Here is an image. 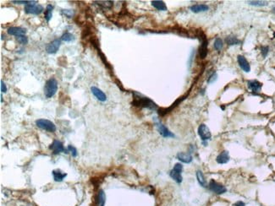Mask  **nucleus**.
Wrapping results in <instances>:
<instances>
[{
    "mask_svg": "<svg viewBox=\"0 0 275 206\" xmlns=\"http://www.w3.org/2000/svg\"><path fill=\"white\" fill-rule=\"evenodd\" d=\"M268 52H269V47H266V46H264V47H261V52H262V55L263 58H266L267 55L268 54Z\"/></svg>",
    "mask_w": 275,
    "mask_h": 206,
    "instance_id": "31",
    "label": "nucleus"
},
{
    "mask_svg": "<svg viewBox=\"0 0 275 206\" xmlns=\"http://www.w3.org/2000/svg\"><path fill=\"white\" fill-rule=\"evenodd\" d=\"M53 9H54V7L51 5V4H48V5L47 6V8H46V12H45V20H46L48 22H49L50 20L52 19V15H53Z\"/></svg>",
    "mask_w": 275,
    "mask_h": 206,
    "instance_id": "24",
    "label": "nucleus"
},
{
    "mask_svg": "<svg viewBox=\"0 0 275 206\" xmlns=\"http://www.w3.org/2000/svg\"><path fill=\"white\" fill-rule=\"evenodd\" d=\"M62 13H63V14H65V15L68 17V18H71L72 15H73V11H71V10H69V9L63 10Z\"/></svg>",
    "mask_w": 275,
    "mask_h": 206,
    "instance_id": "34",
    "label": "nucleus"
},
{
    "mask_svg": "<svg viewBox=\"0 0 275 206\" xmlns=\"http://www.w3.org/2000/svg\"><path fill=\"white\" fill-rule=\"evenodd\" d=\"M61 41H65V42H70L73 40H75L74 36L70 32H65L62 36H61Z\"/></svg>",
    "mask_w": 275,
    "mask_h": 206,
    "instance_id": "26",
    "label": "nucleus"
},
{
    "mask_svg": "<svg viewBox=\"0 0 275 206\" xmlns=\"http://www.w3.org/2000/svg\"><path fill=\"white\" fill-rule=\"evenodd\" d=\"M49 149L53 151V153L54 155H58V154H59L61 152H64V153H68L69 152L68 150L65 149L63 143L60 142L59 140H57V139L54 140L53 144L49 146Z\"/></svg>",
    "mask_w": 275,
    "mask_h": 206,
    "instance_id": "9",
    "label": "nucleus"
},
{
    "mask_svg": "<svg viewBox=\"0 0 275 206\" xmlns=\"http://www.w3.org/2000/svg\"><path fill=\"white\" fill-rule=\"evenodd\" d=\"M7 87H6V84L3 80H1V92L2 93H6L7 92Z\"/></svg>",
    "mask_w": 275,
    "mask_h": 206,
    "instance_id": "35",
    "label": "nucleus"
},
{
    "mask_svg": "<svg viewBox=\"0 0 275 206\" xmlns=\"http://www.w3.org/2000/svg\"><path fill=\"white\" fill-rule=\"evenodd\" d=\"M36 125L38 128H42L43 130L48 131L51 133H54L56 131V126L54 123L48 119H38L36 121Z\"/></svg>",
    "mask_w": 275,
    "mask_h": 206,
    "instance_id": "5",
    "label": "nucleus"
},
{
    "mask_svg": "<svg viewBox=\"0 0 275 206\" xmlns=\"http://www.w3.org/2000/svg\"><path fill=\"white\" fill-rule=\"evenodd\" d=\"M208 189L211 192H213L215 194H224L227 192V189L225 186H224L223 184L219 183L218 182H216L214 180H211L208 184Z\"/></svg>",
    "mask_w": 275,
    "mask_h": 206,
    "instance_id": "6",
    "label": "nucleus"
},
{
    "mask_svg": "<svg viewBox=\"0 0 275 206\" xmlns=\"http://www.w3.org/2000/svg\"><path fill=\"white\" fill-rule=\"evenodd\" d=\"M37 1H32L31 4L25 6V12L26 14L35 15H38L40 14H42L44 10L43 7L40 4H37Z\"/></svg>",
    "mask_w": 275,
    "mask_h": 206,
    "instance_id": "4",
    "label": "nucleus"
},
{
    "mask_svg": "<svg viewBox=\"0 0 275 206\" xmlns=\"http://www.w3.org/2000/svg\"><path fill=\"white\" fill-rule=\"evenodd\" d=\"M177 159L180 161V162H183V163H186L189 164L193 161L192 156L191 155V153H185V152H179L177 154Z\"/></svg>",
    "mask_w": 275,
    "mask_h": 206,
    "instance_id": "13",
    "label": "nucleus"
},
{
    "mask_svg": "<svg viewBox=\"0 0 275 206\" xmlns=\"http://www.w3.org/2000/svg\"><path fill=\"white\" fill-rule=\"evenodd\" d=\"M234 206H246V204L243 201H237L236 203L234 204Z\"/></svg>",
    "mask_w": 275,
    "mask_h": 206,
    "instance_id": "36",
    "label": "nucleus"
},
{
    "mask_svg": "<svg viewBox=\"0 0 275 206\" xmlns=\"http://www.w3.org/2000/svg\"><path fill=\"white\" fill-rule=\"evenodd\" d=\"M274 36H275V33H274Z\"/></svg>",
    "mask_w": 275,
    "mask_h": 206,
    "instance_id": "39",
    "label": "nucleus"
},
{
    "mask_svg": "<svg viewBox=\"0 0 275 206\" xmlns=\"http://www.w3.org/2000/svg\"><path fill=\"white\" fill-rule=\"evenodd\" d=\"M32 2V1H12V3L16 4H26V5L31 4Z\"/></svg>",
    "mask_w": 275,
    "mask_h": 206,
    "instance_id": "33",
    "label": "nucleus"
},
{
    "mask_svg": "<svg viewBox=\"0 0 275 206\" xmlns=\"http://www.w3.org/2000/svg\"><path fill=\"white\" fill-rule=\"evenodd\" d=\"M247 86L249 89L252 91L253 93H258L261 91L263 84L259 82L258 80H249L247 82Z\"/></svg>",
    "mask_w": 275,
    "mask_h": 206,
    "instance_id": "12",
    "label": "nucleus"
},
{
    "mask_svg": "<svg viewBox=\"0 0 275 206\" xmlns=\"http://www.w3.org/2000/svg\"><path fill=\"white\" fill-rule=\"evenodd\" d=\"M199 54L202 58H205L208 54V41L206 39L205 36L202 37V41L199 48Z\"/></svg>",
    "mask_w": 275,
    "mask_h": 206,
    "instance_id": "17",
    "label": "nucleus"
},
{
    "mask_svg": "<svg viewBox=\"0 0 275 206\" xmlns=\"http://www.w3.org/2000/svg\"><path fill=\"white\" fill-rule=\"evenodd\" d=\"M182 172H183V166H182L181 163H176L173 167V169L170 171L169 176H170L171 178L173 179L174 181H175L177 183L180 184L183 181V178H182L181 175Z\"/></svg>",
    "mask_w": 275,
    "mask_h": 206,
    "instance_id": "3",
    "label": "nucleus"
},
{
    "mask_svg": "<svg viewBox=\"0 0 275 206\" xmlns=\"http://www.w3.org/2000/svg\"><path fill=\"white\" fill-rule=\"evenodd\" d=\"M94 3L97 4H98V5L101 6V7L106 8V9H109V8H111V7L113 6V4H114V2H112V1H96V2H94Z\"/></svg>",
    "mask_w": 275,
    "mask_h": 206,
    "instance_id": "25",
    "label": "nucleus"
},
{
    "mask_svg": "<svg viewBox=\"0 0 275 206\" xmlns=\"http://www.w3.org/2000/svg\"><path fill=\"white\" fill-rule=\"evenodd\" d=\"M1 102H3V95H1Z\"/></svg>",
    "mask_w": 275,
    "mask_h": 206,
    "instance_id": "37",
    "label": "nucleus"
},
{
    "mask_svg": "<svg viewBox=\"0 0 275 206\" xmlns=\"http://www.w3.org/2000/svg\"><path fill=\"white\" fill-rule=\"evenodd\" d=\"M61 44V40L55 39L53 41H51L50 43L47 45L46 47V51L49 54H54L56 53L59 49V47Z\"/></svg>",
    "mask_w": 275,
    "mask_h": 206,
    "instance_id": "10",
    "label": "nucleus"
},
{
    "mask_svg": "<svg viewBox=\"0 0 275 206\" xmlns=\"http://www.w3.org/2000/svg\"><path fill=\"white\" fill-rule=\"evenodd\" d=\"M230 154H229V152H228L227 151H222L219 155L217 156V158H216V162H218L219 164L223 165V164H226V163H228L229 161H230Z\"/></svg>",
    "mask_w": 275,
    "mask_h": 206,
    "instance_id": "15",
    "label": "nucleus"
},
{
    "mask_svg": "<svg viewBox=\"0 0 275 206\" xmlns=\"http://www.w3.org/2000/svg\"><path fill=\"white\" fill-rule=\"evenodd\" d=\"M273 12H274V13H275V7H274V8H273Z\"/></svg>",
    "mask_w": 275,
    "mask_h": 206,
    "instance_id": "38",
    "label": "nucleus"
},
{
    "mask_svg": "<svg viewBox=\"0 0 275 206\" xmlns=\"http://www.w3.org/2000/svg\"><path fill=\"white\" fill-rule=\"evenodd\" d=\"M237 61H238V63H239L241 68L244 72L249 73L251 71V66H250L249 63H248V61L246 60V58L244 56L238 55V57H237Z\"/></svg>",
    "mask_w": 275,
    "mask_h": 206,
    "instance_id": "11",
    "label": "nucleus"
},
{
    "mask_svg": "<svg viewBox=\"0 0 275 206\" xmlns=\"http://www.w3.org/2000/svg\"><path fill=\"white\" fill-rule=\"evenodd\" d=\"M58 90V81L55 79H49L45 84L44 94L47 98H51L56 94Z\"/></svg>",
    "mask_w": 275,
    "mask_h": 206,
    "instance_id": "2",
    "label": "nucleus"
},
{
    "mask_svg": "<svg viewBox=\"0 0 275 206\" xmlns=\"http://www.w3.org/2000/svg\"><path fill=\"white\" fill-rule=\"evenodd\" d=\"M91 90H92V94L95 95V97L98 100H100V101H105V100H107V96L104 94V92L102 91L100 89H98V87L92 86L91 88Z\"/></svg>",
    "mask_w": 275,
    "mask_h": 206,
    "instance_id": "16",
    "label": "nucleus"
},
{
    "mask_svg": "<svg viewBox=\"0 0 275 206\" xmlns=\"http://www.w3.org/2000/svg\"><path fill=\"white\" fill-rule=\"evenodd\" d=\"M249 4L253 6H260V7H263V6L268 5V3L265 2V1H249L248 2Z\"/></svg>",
    "mask_w": 275,
    "mask_h": 206,
    "instance_id": "28",
    "label": "nucleus"
},
{
    "mask_svg": "<svg viewBox=\"0 0 275 206\" xmlns=\"http://www.w3.org/2000/svg\"><path fill=\"white\" fill-rule=\"evenodd\" d=\"M67 150H68L69 152H70V153H71V155L73 157H76L77 150L76 147H74V146H72V145H69V146H68V148H67Z\"/></svg>",
    "mask_w": 275,
    "mask_h": 206,
    "instance_id": "29",
    "label": "nucleus"
},
{
    "mask_svg": "<svg viewBox=\"0 0 275 206\" xmlns=\"http://www.w3.org/2000/svg\"><path fill=\"white\" fill-rule=\"evenodd\" d=\"M17 40H18V41L20 42V43H21V44L25 45V44H27L28 42V38L26 36H18L17 37Z\"/></svg>",
    "mask_w": 275,
    "mask_h": 206,
    "instance_id": "30",
    "label": "nucleus"
},
{
    "mask_svg": "<svg viewBox=\"0 0 275 206\" xmlns=\"http://www.w3.org/2000/svg\"><path fill=\"white\" fill-rule=\"evenodd\" d=\"M225 41L229 46H234V45H239L241 44V41L237 38L235 36H227L225 39Z\"/></svg>",
    "mask_w": 275,
    "mask_h": 206,
    "instance_id": "23",
    "label": "nucleus"
},
{
    "mask_svg": "<svg viewBox=\"0 0 275 206\" xmlns=\"http://www.w3.org/2000/svg\"><path fill=\"white\" fill-rule=\"evenodd\" d=\"M106 202V195L103 190H99L97 199V206H104Z\"/></svg>",
    "mask_w": 275,
    "mask_h": 206,
    "instance_id": "21",
    "label": "nucleus"
},
{
    "mask_svg": "<svg viewBox=\"0 0 275 206\" xmlns=\"http://www.w3.org/2000/svg\"><path fill=\"white\" fill-rule=\"evenodd\" d=\"M132 104L134 106H138V107L148 108L151 110H155V109L158 108V106L156 105V103L153 102L151 99H149L147 97H145V96H142L137 93H135L134 100H133Z\"/></svg>",
    "mask_w": 275,
    "mask_h": 206,
    "instance_id": "1",
    "label": "nucleus"
},
{
    "mask_svg": "<svg viewBox=\"0 0 275 206\" xmlns=\"http://www.w3.org/2000/svg\"><path fill=\"white\" fill-rule=\"evenodd\" d=\"M217 77H218L217 74H216V73H213V74H212V75H211V76L209 77L208 80V82L209 84L213 83L215 80L217 79Z\"/></svg>",
    "mask_w": 275,
    "mask_h": 206,
    "instance_id": "32",
    "label": "nucleus"
},
{
    "mask_svg": "<svg viewBox=\"0 0 275 206\" xmlns=\"http://www.w3.org/2000/svg\"><path fill=\"white\" fill-rule=\"evenodd\" d=\"M52 174L54 176V179L55 182H62L64 180V178L67 176V174L65 173H63L62 171L59 170V169L54 170L52 172Z\"/></svg>",
    "mask_w": 275,
    "mask_h": 206,
    "instance_id": "18",
    "label": "nucleus"
},
{
    "mask_svg": "<svg viewBox=\"0 0 275 206\" xmlns=\"http://www.w3.org/2000/svg\"><path fill=\"white\" fill-rule=\"evenodd\" d=\"M224 47V43L221 38H216L214 41V48L217 51H221Z\"/></svg>",
    "mask_w": 275,
    "mask_h": 206,
    "instance_id": "27",
    "label": "nucleus"
},
{
    "mask_svg": "<svg viewBox=\"0 0 275 206\" xmlns=\"http://www.w3.org/2000/svg\"><path fill=\"white\" fill-rule=\"evenodd\" d=\"M197 133L202 142H207L208 140L211 139V138H212V134L210 132V129L204 123H202V124L199 125L197 129Z\"/></svg>",
    "mask_w": 275,
    "mask_h": 206,
    "instance_id": "7",
    "label": "nucleus"
},
{
    "mask_svg": "<svg viewBox=\"0 0 275 206\" xmlns=\"http://www.w3.org/2000/svg\"><path fill=\"white\" fill-rule=\"evenodd\" d=\"M152 5L158 10H163V11L167 10V6L164 1H152Z\"/></svg>",
    "mask_w": 275,
    "mask_h": 206,
    "instance_id": "22",
    "label": "nucleus"
},
{
    "mask_svg": "<svg viewBox=\"0 0 275 206\" xmlns=\"http://www.w3.org/2000/svg\"><path fill=\"white\" fill-rule=\"evenodd\" d=\"M8 33L12 36H25L26 33V30L21 27H10L8 29Z\"/></svg>",
    "mask_w": 275,
    "mask_h": 206,
    "instance_id": "14",
    "label": "nucleus"
},
{
    "mask_svg": "<svg viewBox=\"0 0 275 206\" xmlns=\"http://www.w3.org/2000/svg\"><path fill=\"white\" fill-rule=\"evenodd\" d=\"M190 9L194 13H201V12L208 11L209 9V7L206 4H194L191 6Z\"/></svg>",
    "mask_w": 275,
    "mask_h": 206,
    "instance_id": "19",
    "label": "nucleus"
},
{
    "mask_svg": "<svg viewBox=\"0 0 275 206\" xmlns=\"http://www.w3.org/2000/svg\"><path fill=\"white\" fill-rule=\"evenodd\" d=\"M196 176H197L198 183L200 184L202 187H203V188H208V183H207V180L205 178V176H204L202 172L197 171V173H196Z\"/></svg>",
    "mask_w": 275,
    "mask_h": 206,
    "instance_id": "20",
    "label": "nucleus"
},
{
    "mask_svg": "<svg viewBox=\"0 0 275 206\" xmlns=\"http://www.w3.org/2000/svg\"><path fill=\"white\" fill-rule=\"evenodd\" d=\"M155 125L158 128V131L163 137L164 138H174L175 137V134H173L172 132H170L169 130V128H167L166 126H164L162 123H160L159 121H157L155 122Z\"/></svg>",
    "mask_w": 275,
    "mask_h": 206,
    "instance_id": "8",
    "label": "nucleus"
}]
</instances>
